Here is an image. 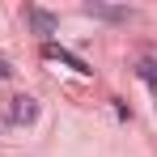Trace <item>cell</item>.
<instances>
[{"mask_svg":"<svg viewBox=\"0 0 157 157\" xmlns=\"http://www.w3.org/2000/svg\"><path fill=\"white\" fill-rule=\"evenodd\" d=\"M0 77H13V68H9V59H0Z\"/></svg>","mask_w":157,"mask_h":157,"instance_id":"8992f818","label":"cell"},{"mask_svg":"<svg viewBox=\"0 0 157 157\" xmlns=\"http://www.w3.org/2000/svg\"><path fill=\"white\" fill-rule=\"evenodd\" d=\"M9 119H13V123H34V119H38V102H34L30 94L13 98V110H9Z\"/></svg>","mask_w":157,"mask_h":157,"instance_id":"3957f363","label":"cell"},{"mask_svg":"<svg viewBox=\"0 0 157 157\" xmlns=\"http://www.w3.org/2000/svg\"><path fill=\"white\" fill-rule=\"evenodd\" d=\"M85 13L98 17V21H128V17H132V9H123V4H102V0H89Z\"/></svg>","mask_w":157,"mask_h":157,"instance_id":"6da1fadb","label":"cell"},{"mask_svg":"<svg viewBox=\"0 0 157 157\" xmlns=\"http://www.w3.org/2000/svg\"><path fill=\"white\" fill-rule=\"evenodd\" d=\"M26 17H30V26L38 30V34H55V26H59V17H55V13H47V9H38V4H30Z\"/></svg>","mask_w":157,"mask_h":157,"instance_id":"277c9868","label":"cell"},{"mask_svg":"<svg viewBox=\"0 0 157 157\" xmlns=\"http://www.w3.org/2000/svg\"><path fill=\"white\" fill-rule=\"evenodd\" d=\"M43 55H47V59H59V64H68V68H77L81 77H89V72H94V68H89V64H85L81 55L64 51V47H55V43H47V47H43Z\"/></svg>","mask_w":157,"mask_h":157,"instance_id":"7a4b0ae2","label":"cell"},{"mask_svg":"<svg viewBox=\"0 0 157 157\" xmlns=\"http://www.w3.org/2000/svg\"><path fill=\"white\" fill-rule=\"evenodd\" d=\"M140 77L149 85H157V59H140Z\"/></svg>","mask_w":157,"mask_h":157,"instance_id":"5b68a950","label":"cell"}]
</instances>
